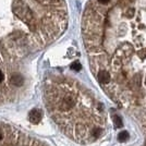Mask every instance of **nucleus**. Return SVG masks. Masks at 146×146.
Listing matches in <instances>:
<instances>
[{"label":"nucleus","instance_id":"1","mask_svg":"<svg viewBox=\"0 0 146 146\" xmlns=\"http://www.w3.org/2000/svg\"><path fill=\"white\" fill-rule=\"evenodd\" d=\"M66 0H0V57L20 60L66 32Z\"/></svg>","mask_w":146,"mask_h":146},{"label":"nucleus","instance_id":"2","mask_svg":"<svg viewBox=\"0 0 146 146\" xmlns=\"http://www.w3.org/2000/svg\"><path fill=\"white\" fill-rule=\"evenodd\" d=\"M42 118H43V113H42V111L39 109L31 110V112L29 113V119H30V121L32 122V123H34V124H37L38 122H40Z\"/></svg>","mask_w":146,"mask_h":146},{"label":"nucleus","instance_id":"3","mask_svg":"<svg viewBox=\"0 0 146 146\" xmlns=\"http://www.w3.org/2000/svg\"><path fill=\"white\" fill-rule=\"evenodd\" d=\"M129 139V133L128 132H125V131H123L121 133H119L118 135V140L119 142H125V141Z\"/></svg>","mask_w":146,"mask_h":146},{"label":"nucleus","instance_id":"4","mask_svg":"<svg viewBox=\"0 0 146 146\" xmlns=\"http://www.w3.org/2000/svg\"><path fill=\"white\" fill-rule=\"evenodd\" d=\"M113 123H115V127L116 128H122V125H123L121 118L119 116H115V118H113Z\"/></svg>","mask_w":146,"mask_h":146},{"label":"nucleus","instance_id":"5","mask_svg":"<svg viewBox=\"0 0 146 146\" xmlns=\"http://www.w3.org/2000/svg\"><path fill=\"white\" fill-rule=\"evenodd\" d=\"M72 69H73V70H76V71H79L80 69H81V66H80L79 62H75V63H73V64H72Z\"/></svg>","mask_w":146,"mask_h":146}]
</instances>
